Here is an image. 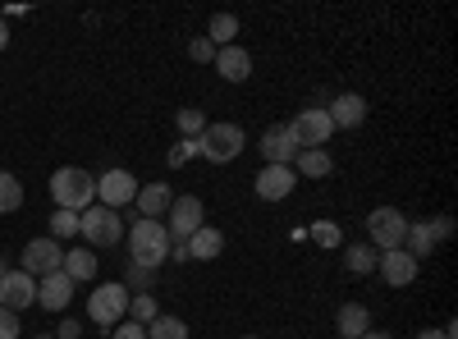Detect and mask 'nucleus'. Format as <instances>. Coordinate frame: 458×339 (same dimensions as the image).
I'll list each match as a JSON object with an SVG mask.
<instances>
[{
	"instance_id": "nucleus-36",
	"label": "nucleus",
	"mask_w": 458,
	"mask_h": 339,
	"mask_svg": "<svg viewBox=\"0 0 458 339\" xmlns=\"http://www.w3.org/2000/svg\"><path fill=\"white\" fill-rule=\"evenodd\" d=\"M0 339H19V317L10 308H0Z\"/></svg>"
},
{
	"instance_id": "nucleus-2",
	"label": "nucleus",
	"mask_w": 458,
	"mask_h": 339,
	"mask_svg": "<svg viewBox=\"0 0 458 339\" xmlns=\"http://www.w3.org/2000/svg\"><path fill=\"white\" fill-rule=\"evenodd\" d=\"M129 261H138V267H147V271H157L161 261H170V234H165L161 220H133Z\"/></svg>"
},
{
	"instance_id": "nucleus-5",
	"label": "nucleus",
	"mask_w": 458,
	"mask_h": 339,
	"mask_svg": "<svg viewBox=\"0 0 458 339\" xmlns=\"http://www.w3.org/2000/svg\"><path fill=\"white\" fill-rule=\"evenodd\" d=\"M408 225H412V220H408L399 207H376V211L367 216V239H371L376 252H394V248H403Z\"/></svg>"
},
{
	"instance_id": "nucleus-30",
	"label": "nucleus",
	"mask_w": 458,
	"mask_h": 339,
	"mask_svg": "<svg viewBox=\"0 0 458 339\" xmlns=\"http://www.w3.org/2000/svg\"><path fill=\"white\" fill-rule=\"evenodd\" d=\"M202 129H207V115H202V110H193V106H183L179 110V133L183 138H202Z\"/></svg>"
},
{
	"instance_id": "nucleus-40",
	"label": "nucleus",
	"mask_w": 458,
	"mask_h": 339,
	"mask_svg": "<svg viewBox=\"0 0 458 339\" xmlns=\"http://www.w3.org/2000/svg\"><path fill=\"white\" fill-rule=\"evenodd\" d=\"M10 47V23H5V14H0V51Z\"/></svg>"
},
{
	"instance_id": "nucleus-29",
	"label": "nucleus",
	"mask_w": 458,
	"mask_h": 339,
	"mask_svg": "<svg viewBox=\"0 0 458 339\" xmlns=\"http://www.w3.org/2000/svg\"><path fill=\"white\" fill-rule=\"evenodd\" d=\"M147 339H188V326L179 321V317H157V321H151L147 326Z\"/></svg>"
},
{
	"instance_id": "nucleus-17",
	"label": "nucleus",
	"mask_w": 458,
	"mask_h": 339,
	"mask_svg": "<svg viewBox=\"0 0 458 339\" xmlns=\"http://www.w3.org/2000/svg\"><path fill=\"white\" fill-rule=\"evenodd\" d=\"M326 115H330L335 129H358V124L367 120V101H362L358 92H339V97L326 106Z\"/></svg>"
},
{
	"instance_id": "nucleus-23",
	"label": "nucleus",
	"mask_w": 458,
	"mask_h": 339,
	"mask_svg": "<svg viewBox=\"0 0 458 339\" xmlns=\"http://www.w3.org/2000/svg\"><path fill=\"white\" fill-rule=\"evenodd\" d=\"M64 275H69L73 284L92 280V275H97V252H92V248H69V252H64Z\"/></svg>"
},
{
	"instance_id": "nucleus-33",
	"label": "nucleus",
	"mask_w": 458,
	"mask_h": 339,
	"mask_svg": "<svg viewBox=\"0 0 458 339\" xmlns=\"http://www.w3.org/2000/svg\"><path fill=\"white\" fill-rule=\"evenodd\" d=\"M312 239H317L321 248H339V243H344L339 225H330V220H317V225H312Z\"/></svg>"
},
{
	"instance_id": "nucleus-25",
	"label": "nucleus",
	"mask_w": 458,
	"mask_h": 339,
	"mask_svg": "<svg viewBox=\"0 0 458 339\" xmlns=\"http://www.w3.org/2000/svg\"><path fill=\"white\" fill-rule=\"evenodd\" d=\"M376 248L371 243H349V248H344V267H349L353 275H371L376 271Z\"/></svg>"
},
{
	"instance_id": "nucleus-16",
	"label": "nucleus",
	"mask_w": 458,
	"mask_h": 339,
	"mask_svg": "<svg viewBox=\"0 0 458 339\" xmlns=\"http://www.w3.org/2000/svg\"><path fill=\"white\" fill-rule=\"evenodd\" d=\"M69 298H73V280H69L64 271L37 280V308H47V312H64V308H69Z\"/></svg>"
},
{
	"instance_id": "nucleus-6",
	"label": "nucleus",
	"mask_w": 458,
	"mask_h": 339,
	"mask_svg": "<svg viewBox=\"0 0 458 339\" xmlns=\"http://www.w3.org/2000/svg\"><path fill=\"white\" fill-rule=\"evenodd\" d=\"M198 142H202V161H211V165H229V161L243 152V129H239V124H229V120H220V124H207Z\"/></svg>"
},
{
	"instance_id": "nucleus-7",
	"label": "nucleus",
	"mask_w": 458,
	"mask_h": 339,
	"mask_svg": "<svg viewBox=\"0 0 458 339\" xmlns=\"http://www.w3.org/2000/svg\"><path fill=\"white\" fill-rule=\"evenodd\" d=\"M161 225H165V234H170V243H188V239H193V234L202 230V225H207L202 198H193V193H188V198H174Z\"/></svg>"
},
{
	"instance_id": "nucleus-28",
	"label": "nucleus",
	"mask_w": 458,
	"mask_h": 339,
	"mask_svg": "<svg viewBox=\"0 0 458 339\" xmlns=\"http://www.w3.org/2000/svg\"><path fill=\"white\" fill-rule=\"evenodd\" d=\"M19 207H23V183H19L10 170H0V211L10 216V211H19Z\"/></svg>"
},
{
	"instance_id": "nucleus-4",
	"label": "nucleus",
	"mask_w": 458,
	"mask_h": 339,
	"mask_svg": "<svg viewBox=\"0 0 458 339\" xmlns=\"http://www.w3.org/2000/svg\"><path fill=\"white\" fill-rule=\"evenodd\" d=\"M129 289H124V280H110V284H101V289H92V298H88V317L101 326V330H114L124 317H129Z\"/></svg>"
},
{
	"instance_id": "nucleus-15",
	"label": "nucleus",
	"mask_w": 458,
	"mask_h": 339,
	"mask_svg": "<svg viewBox=\"0 0 458 339\" xmlns=\"http://www.w3.org/2000/svg\"><path fill=\"white\" fill-rule=\"evenodd\" d=\"M252 188H257L261 202H284L293 188H298V174H293V165H266Z\"/></svg>"
},
{
	"instance_id": "nucleus-20",
	"label": "nucleus",
	"mask_w": 458,
	"mask_h": 339,
	"mask_svg": "<svg viewBox=\"0 0 458 339\" xmlns=\"http://www.w3.org/2000/svg\"><path fill=\"white\" fill-rule=\"evenodd\" d=\"M335 330H339L344 339H362V335L371 330V312H367L362 303H344V308L335 312Z\"/></svg>"
},
{
	"instance_id": "nucleus-3",
	"label": "nucleus",
	"mask_w": 458,
	"mask_h": 339,
	"mask_svg": "<svg viewBox=\"0 0 458 339\" xmlns=\"http://www.w3.org/2000/svg\"><path fill=\"white\" fill-rule=\"evenodd\" d=\"M79 234L88 239L92 252H97V248H114V243L124 239V220H120V211L92 202L88 211H79Z\"/></svg>"
},
{
	"instance_id": "nucleus-22",
	"label": "nucleus",
	"mask_w": 458,
	"mask_h": 339,
	"mask_svg": "<svg viewBox=\"0 0 458 339\" xmlns=\"http://www.w3.org/2000/svg\"><path fill=\"white\" fill-rule=\"evenodd\" d=\"M330 170H335V161H330L326 147H312V152H298V161H293V174H298V179H326Z\"/></svg>"
},
{
	"instance_id": "nucleus-39",
	"label": "nucleus",
	"mask_w": 458,
	"mask_h": 339,
	"mask_svg": "<svg viewBox=\"0 0 458 339\" xmlns=\"http://www.w3.org/2000/svg\"><path fill=\"white\" fill-rule=\"evenodd\" d=\"M170 257H174V261H193V257H188V248H183V243H170Z\"/></svg>"
},
{
	"instance_id": "nucleus-41",
	"label": "nucleus",
	"mask_w": 458,
	"mask_h": 339,
	"mask_svg": "<svg viewBox=\"0 0 458 339\" xmlns=\"http://www.w3.org/2000/svg\"><path fill=\"white\" fill-rule=\"evenodd\" d=\"M362 339H394V335H386V330H367Z\"/></svg>"
},
{
	"instance_id": "nucleus-26",
	"label": "nucleus",
	"mask_w": 458,
	"mask_h": 339,
	"mask_svg": "<svg viewBox=\"0 0 458 339\" xmlns=\"http://www.w3.org/2000/svg\"><path fill=\"white\" fill-rule=\"evenodd\" d=\"M157 317H161L157 293H133V298H129V321H138V326H151Z\"/></svg>"
},
{
	"instance_id": "nucleus-12",
	"label": "nucleus",
	"mask_w": 458,
	"mask_h": 339,
	"mask_svg": "<svg viewBox=\"0 0 458 339\" xmlns=\"http://www.w3.org/2000/svg\"><path fill=\"white\" fill-rule=\"evenodd\" d=\"M376 275L386 280L390 289H408L417 275H422V261H412L403 248H394V252H380L376 257Z\"/></svg>"
},
{
	"instance_id": "nucleus-38",
	"label": "nucleus",
	"mask_w": 458,
	"mask_h": 339,
	"mask_svg": "<svg viewBox=\"0 0 458 339\" xmlns=\"http://www.w3.org/2000/svg\"><path fill=\"white\" fill-rule=\"evenodd\" d=\"M417 339H454V321L440 326V330H417Z\"/></svg>"
},
{
	"instance_id": "nucleus-18",
	"label": "nucleus",
	"mask_w": 458,
	"mask_h": 339,
	"mask_svg": "<svg viewBox=\"0 0 458 339\" xmlns=\"http://www.w3.org/2000/svg\"><path fill=\"white\" fill-rule=\"evenodd\" d=\"M216 73L225 83H248V73H252V55L234 42V47H220L216 51Z\"/></svg>"
},
{
	"instance_id": "nucleus-24",
	"label": "nucleus",
	"mask_w": 458,
	"mask_h": 339,
	"mask_svg": "<svg viewBox=\"0 0 458 339\" xmlns=\"http://www.w3.org/2000/svg\"><path fill=\"white\" fill-rule=\"evenodd\" d=\"M239 37V14H211V28H207V42L220 51V47H234Z\"/></svg>"
},
{
	"instance_id": "nucleus-31",
	"label": "nucleus",
	"mask_w": 458,
	"mask_h": 339,
	"mask_svg": "<svg viewBox=\"0 0 458 339\" xmlns=\"http://www.w3.org/2000/svg\"><path fill=\"white\" fill-rule=\"evenodd\" d=\"M193 157H202V142H198V138H179V142L170 147V165H174V170H179V165H188Z\"/></svg>"
},
{
	"instance_id": "nucleus-13",
	"label": "nucleus",
	"mask_w": 458,
	"mask_h": 339,
	"mask_svg": "<svg viewBox=\"0 0 458 339\" xmlns=\"http://www.w3.org/2000/svg\"><path fill=\"white\" fill-rule=\"evenodd\" d=\"M32 303H37V280L28 271H5V280H0V308H10L19 317Z\"/></svg>"
},
{
	"instance_id": "nucleus-37",
	"label": "nucleus",
	"mask_w": 458,
	"mask_h": 339,
	"mask_svg": "<svg viewBox=\"0 0 458 339\" xmlns=\"http://www.w3.org/2000/svg\"><path fill=\"white\" fill-rule=\"evenodd\" d=\"M51 335H55V339H83V326L64 317V326H60V330H51Z\"/></svg>"
},
{
	"instance_id": "nucleus-21",
	"label": "nucleus",
	"mask_w": 458,
	"mask_h": 339,
	"mask_svg": "<svg viewBox=\"0 0 458 339\" xmlns=\"http://www.w3.org/2000/svg\"><path fill=\"white\" fill-rule=\"evenodd\" d=\"M183 248H188V257H193V261H216V257L225 252V234H220V230H211V225H202V230H198L193 239H188Z\"/></svg>"
},
{
	"instance_id": "nucleus-1",
	"label": "nucleus",
	"mask_w": 458,
	"mask_h": 339,
	"mask_svg": "<svg viewBox=\"0 0 458 339\" xmlns=\"http://www.w3.org/2000/svg\"><path fill=\"white\" fill-rule=\"evenodd\" d=\"M47 188H51V198H55L60 211H88L97 202V179L88 170H79V165H60Z\"/></svg>"
},
{
	"instance_id": "nucleus-9",
	"label": "nucleus",
	"mask_w": 458,
	"mask_h": 339,
	"mask_svg": "<svg viewBox=\"0 0 458 339\" xmlns=\"http://www.w3.org/2000/svg\"><path fill=\"white\" fill-rule=\"evenodd\" d=\"M454 234V220L449 216H436V220H422V225H408V234H403V252L412 261H422L436 252V243H445Z\"/></svg>"
},
{
	"instance_id": "nucleus-35",
	"label": "nucleus",
	"mask_w": 458,
	"mask_h": 339,
	"mask_svg": "<svg viewBox=\"0 0 458 339\" xmlns=\"http://www.w3.org/2000/svg\"><path fill=\"white\" fill-rule=\"evenodd\" d=\"M110 339H147V326H138V321H129V317H124L120 326L110 330Z\"/></svg>"
},
{
	"instance_id": "nucleus-32",
	"label": "nucleus",
	"mask_w": 458,
	"mask_h": 339,
	"mask_svg": "<svg viewBox=\"0 0 458 339\" xmlns=\"http://www.w3.org/2000/svg\"><path fill=\"white\" fill-rule=\"evenodd\" d=\"M151 280H157V271H147V267H138V261H129V280H124V289H129V293H133V289H138V293H147V289H151Z\"/></svg>"
},
{
	"instance_id": "nucleus-34",
	"label": "nucleus",
	"mask_w": 458,
	"mask_h": 339,
	"mask_svg": "<svg viewBox=\"0 0 458 339\" xmlns=\"http://www.w3.org/2000/svg\"><path fill=\"white\" fill-rule=\"evenodd\" d=\"M188 60H193V64H211L216 60V47L207 42V37H193V42H188Z\"/></svg>"
},
{
	"instance_id": "nucleus-14",
	"label": "nucleus",
	"mask_w": 458,
	"mask_h": 339,
	"mask_svg": "<svg viewBox=\"0 0 458 339\" xmlns=\"http://www.w3.org/2000/svg\"><path fill=\"white\" fill-rule=\"evenodd\" d=\"M261 157H266V165H293L298 161V142H293V133H289V124H271L261 133Z\"/></svg>"
},
{
	"instance_id": "nucleus-42",
	"label": "nucleus",
	"mask_w": 458,
	"mask_h": 339,
	"mask_svg": "<svg viewBox=\"0 0 458 339\" xmlns=\"http://www.w3.org/2000/svg\"><path fill=\"white\" fill-rule=\"evenodd\" d=\"M5 271H10V267H5V257H0V280H5Z\"/></svg>"
},
{
	"instance_id": "nucleus-8",
	"label": "nucleus",
	"mask_w": 458,
	"mask_h": 339,
	"mask_svg": "<svg viewBox=\"0 0 458 339\" xmlns=\"http://www.w3.org/2000/svg\"><path fill=\"white\" fill-rule=\"evenodd\" d=\"M289 133L298 142V152H312V147H326L330 142L335 124L326 115V106H308V110H298V115L289 120Z\"/></svg>"
},
{
	"instance_id": "nucleus-27",
	"label": "nucleus",
	"mask_w": 458,
	"mask_h": 339,
	"mask_svg": "<svg viewBox=\"0 0 458 339\" xmlns=\"http://www.w3.org/2000/svg\"><path fill=\"white\" fill-rule=\"evenodd\" d=\"M47 225H51V234H47V239L64 243V239H73V234H79V211H60V207H55Z\"/></svg>"
},
{
	"instance_id": "nucleus-10",
	"label": "nucleus",
	"mask_w": 458,
	"mask_h": 339,
	"mask_svg": "<svg viewBox=\"0 0 458 339\" xmlns=\"http://www.w3.org/2000/svg\"><path fill=\"white\" fill-rule=\"evenodd\" d=\"M19 271H28L32 280L64 271V243H55V239H28V243H23V267H19Z\"/></svg>"
},
{
	"instance_id": "nucleus-19",
	"label": "nucleus",
	"mask_w": 458,
	"mask_h": 339,
	"mask_svg": "<svg viewBox=\"0 0 458 339\" xmlns=\"http://www.w3.org/2000/svg\"><path fill=\"white\" fill-rule=\"evenodd\" d=\"M170 202H174L170 183H142L138 198H133V207L142 211V220H161V216L170 211Z\"/></svg>"
},
{
	"instance_id": "nucleus-11",
	"label": "nucleus",
	"mask_w": 458,
	"mask_h": 339,
	"mask_svg": "<svg viewBox=\"0 0 458 339\" xmlns=\"http://www.w3.org/2000/svg\"><path fill=\"white\" fill-rule=\"evenodd\" d=\"M133 198H138V179H133L129 170H106V174L97 179V202H101V207L120 211V207H133Z\"/></svg>"
},
{
	"instance_id": "nucleus-43",
	"label": "nucleus",
	"mask_w": 458,
	"mask_h": 339,
	"mask_svg": "<svg viewBox=\"0 0 458 339\" xmlns=\"http://www.w3.org/2000/svg\"><path fill=\"white\" fill-rule=\"evenodd\" d=\"M32 339H55V335H51V330H47V335H32Z\"/></svg>"
}]
</instances>
